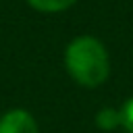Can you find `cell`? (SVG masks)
Masks as SVG:
<instances>
[{
    "instance_id": "obj_1",
    "label": "cell",
    "mask_w": 133,
    "mask_h": 133,
    "mask_svg": "<svg viewBox=\"0 0 133 133\" xmlns=\"http://www.w3.org/2000/svg\"><path fill=\"white\" fill-rule=\"evenodd\" d=\"M64 66L81 87H98L110 75L108 50L94 35H77L64 50Z\"/></svg>"
},
{
    "instance_id": "obj_4",
    "label": "cell",
    "mask_w": 133,
    "mask_h": 133,
    "mask_svg": "<svg viewBox=\"0 0 133 133\" xmlns=\"http://www.w3.org/2000/svg\"><path fill=\"white\" fill-rule=\"evenodd\" d=\"M75 2H77V0H27V4H29L33 10H37V12H48V15H52V12H62V10L71 8Z\"/></svg>"
},
{
    "instance_id": "obj_3",
    "label": "cell",
    "mask_w": 133,
    "mask_h": 133,
    "mask_svg": "<svg viewBox=\"0 0 133 133\" xmlns=\"http://www.w3.org/2000/svg\"><path fill=\"white\" fill-rule=\"evenodd\" d=\"M96 125L102 131H114L116 127H121V108H112V106H104L96 112Z\"/></svg>"
},
{
    "instance_id": "obj_2",
    "label": "cell",
    "mask_w": 133,
    "mask_h": 133,
    "mask_svg": "<svg viewBox=\"0 0 133 133\" xmlns=\"http://www.w3.org/2000/svg\"><path fill=\"white\" fill-rule=\"evenodd\" d=\"M0 133H39L35 116L25 108H10L0 116Z\"/></svg>"
},
{
    "instance_id": "obj_5",
    "label": "cell",
    "mask_w": 133,
    "mask_h": 133,
    "mask_svg": "<svg viewBox=\"0 0 133 133\" xmlns=\"http://www.w3.org/2000/svg\"><path fill=\"white\" fill-rule=\"evenodd\" d=\"M121 127H125L127 133H133V98L121 106Z\"/></svg>"
}]
</instances>
